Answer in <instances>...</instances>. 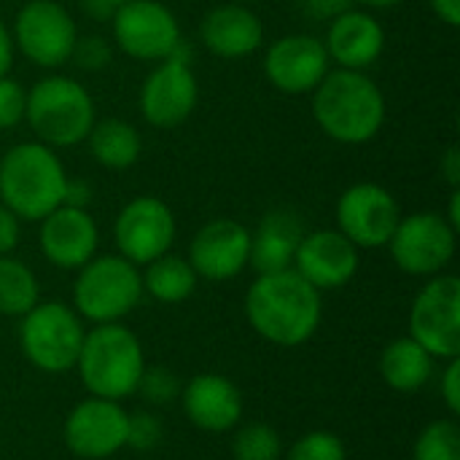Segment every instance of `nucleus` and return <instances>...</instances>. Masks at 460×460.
Instances as JSON below:
<instances>
[{
	"label": "nucleus",
	"instance_id": "f257e3e1",
	"mask_svg": "<svg viewBox=\"0 0 460 460\" xmlns=\"http://www.w3.org/2000/svg\"><path fill=\"white\" fill-rule=\"evenodd\" d=\"M251 329L270 345L299 348L310 342L323 318L321 291L294 267L256 275L243 302Z\"/></svg>",
	"mask_w": 460,
	"mask_h": 460
},
{
	"label": "nucleus",
	"instance_id": "f03ea898",
	"mask_svg": "<svg viewBox=\"0 0 460 460\" xmlns=\"http://www.w3.org/2000/svg\"><path fill=\"white\" fill-rule=\"evenodd\" d=\"M388 102L367 70L332 67L313 89V119L318 129L342 146L375 140L385 124Z\"/></svg>",
	"mask_w": 460,
	"mask_h": 460
},
{
	"label": "nucleus",
	"instance_id": "7ed1b4c3",
	"mask_svg": "<svg viewBox=\"0 0 460 460\" xmlns=\"http://www.w3.org/2000/svg\"><path fill=\"white\" fill-rule=\"evenodd\" d=\"M67 170L54 148L24 140L0 154V202L19 221H40L65 205Z\"/></svg>",
	"mask_w": 460,
	"mask_h": 460
},
{
	"label": "nucleus",
	"instance_id": "20e7f679",
	"mask_svg": "<svg viewBox=\"0 0 460 460\" xmlns=\"http://www.w3.org/2000/svg\"><path fill=\"white\" fill-rule=\"evenodd\" d=\"M75 372L89 396L124 402L137 394L146 372V350L124 323L92 326L84 337Z\"/></svg>",
	"mask_w": 460,
	"mask_h": 460
},
{
	"label": "nucleus",
	"instance_id": "39448f33",
	"mask_svg": "<svg viewBox=\"0 0 460 460\" xmlns=\"http://www.w3.org/2000/svg\"><path fill=\"white\" fill-rule=\"evenodd\" d=\"M24 121L38 143L49 148H73L86 140L97 121V108L81 81L54 73L27 89Z\"/></svg>",
	"mask_w": 460,
	"mask_h": 460
},
{
	"label": "nucleus",
	"instance_id": "423d86ee",
	"mask_svg": "<svg viewBox=\"0 0 460 460\" xmlns=\"http://www.w3.org/2000/svg\"><path fill=\"white\" fill-rule=\"evenodd\" d=\"M140 267L119 253H102L75 270L73 310L92 326L121 323L143 299Z\"/></svg>",
	"mask_w": 460,
	"mask_h": 460
},
{
	"label": "nucleus",
	"instance_id": "0eeeda50",
	"mask_svg": "<svg viewBox=\"0 0 460 460\" xmlns=\"http://www.w3.org/2000/svg\"><path fill=\"white\" fill-rule=\"evenodd\" d=\"M22 356L43 375L75 369L86 329L81 315L65 302H38L19 318Z\"/></svg>",
	"mask_w": 460,
	"mask_h": 460
},
{
	"label": "nucleus",
	"instance_id": "6e6552de",
	"mask_svg": "<svg viewBox=\"0 0 460 460\" xmlns=\"http://www.w3.org/2000/svg\"><path fill=\"white\" fill-rule=\"evenodd\" d=\"M407 337H412L434 361L460 356V280L458 275L439 272L415 294Z\"/></svg>",
	"mask_w": 460,
	"mask_h": 460
},
{
	"label": "nucleus",
	"instance_id": "1a4fd4ad",
	"mask_svg": "<svg viewBox=\"0 0 460 460\" xmlns=\"http://www.w3.org/2000/svg\"><path fill=\"white\" fill-rule=\"evenodd\" d=\"M394 264L412 278H434L445 272L458 248V229L447 224L442 213L420 210L402 216L394 237L385 245Z\"/></svg>",
	"mask_w": 460,
	"mask_h": 460
},
{
	"label": "nucleus",
	"instance_id": "9d476101",
	"mask_svg": "<svg viewBox=\"0 0 460 460\" xmlns=\"http://www.w3.org/2000/svg\"><path fill=\"white\" fill-rule=\"evenodd\" d=\"M13 49L22 51L32 65L43 70H57L70 62L73 46L78 40V27L70 11L57 0H27L11 27Z\"/></svg>",
	"mask_w": 460,
	"mask_h": 460
},
{
	"label": "nucleus",
	"instance_id": "9b49d317",
	"mask_svg": "<svg viewBox=\"0 0 460 460\" xmlns=\"http://www.w3.org/2000/svg\"><path fill=\"white\" fill-rule=\"evenodd\" d=\"M111 27L116 49L140 62H162L183 43L178 16L159 0H129L113 13Z\"/></svg>",
	"mask_w": 460,
	"mask_h": 460
},
{
	"label": "nucleus",
	"instance_id": "f8f14e48",
	"mask_svg": "<svg viewBox=\"0 0 460 460\" xmlns=\"http://www.w3.org/2000/svg\"><path fill=\"white\" fill-rule=\"evenodd\" d=\"M183 51L186 46L181 43V49L172 57L156 62V67L146 75L140 86V113L146 124L156 129L181 127L199 102V81Z\"/></svg>",
	"mask_w": 460,
	"mask_h": 460
},
{
	"label": "nucleus",
	"instance_id": "ddd939ff",
	"mask_svg": "<svg viewBox=\"0 0 460 460\" xmlns=\"http://www.w3.org/2000/svg\"><path fill=\"white\" fill-rule=\"evenodd\" d=\"M175 234L178 221L172 208L154 194H140L129 199L113 221L116 251L135 267H146L154 259L170 253Z\"/></svg>",
	"mask_w": 460,
	"mask_h": 460
},
{
	"label": "nucleus",
	"instance_id": "4468645a",
	"mask_svg": "<svg viewBox=\"0 0 460 460\" xmlns=\"http://www.w3.org/2000/svg\"><path fill=\"white\" fill-rule=\"evenodd\" d=\"M402 221L396 197L372 181L348 186L337 199V229L358 248H385Z\"/></svg>",
	"mask_w": 460,
	"mask_h": 460
},
{
	"label": "nucleus",
	"instance_id": "2eb2a0df",
	"mask_svg": "<svg viewBox=\"0 0 460 460\" xmlns=\"http://www.w3.org/2000/svg\"><path fill=\"white\" fill-rule=\"evenodd\" d=\"M127 426L129 412L121 407V402L89 396L67 412L62 442L81 460L113 458L127 447Z\"/></svg>",
	"mask_w": 460,
	"mask_h": 460
},
{
	"label": "nucleus",
	"instance_id": "dca6fc26",
	"mask_svg": "<svg viewBox=\"0 0 460 460\" xmlns=\"http://www.w3.org/2000/svg\"><path fill=\"white\" fill-rule=\"evenodd\" d=\"M332 70V59L321 38L307 32H291L267 46L264 75L267 81L291 97L313 94V89Z\"/></svg>",
	"mask_w": 460,
	"mask_h": 460
},
{
	"label": "nucleus",
	"instance_id": "f3484780",
	"mask_svg": "<svg viewBox=\"0 0 460 460\" xmlns=\"http://www.w3.org/2000/svg\"><path fill=\"white\" fill-rule=\"evenodd\" d=\"M186 259L199 280H232L248 267L251 229L234 218H213L197 229Z\"/></svg>",
	"mask_w": 460,
	"mask_h": 460
},
{
	"label": "nucleus",
	"instance_id": "a211bd4d",
	"mask_svg": "<svg viewBox=\"0 0 460 460\" xmlns=\"http://www.w3.org/2000/svg\"><path fill=\"white\" fill-rule=\"evenodd\" d=\"M38 224V248L51 267L73 272L97 256L100 229L89 208L59 205Z\"/></svg>",
	"mask_w": 460,
	"mask_h": 460
},
{
	"label": "nucleus",
	"instance_id": "6ab92c4d",
	"mask_svg": "<svg viewBox=\"0 0 460 460\" xmlns=\"http://www.w3.org/2000/svg\"><path fill=\"white\" fill-rule=\"evenodd\" d=\"M361 264V251L340 229H313L305 232L294 270L318 291H334L348 286Z\"/></svg>",
	"mask_w": 460,
	"mask_h": 460
},
{
	"label": "nucleus",
	"instance_id": "aec40b11",
	"mask_svg": "<svg viewBox=\"0 0 460 460\" xmlns=\"http://www.w3.org/2000/svg\"><path fill=\"white\" fill-rule=\"evenodd\" d=\"M181 407L189 423L205 434H226L243 423L245 399L243 391L224 375L202 372L181 388Z\"/></svg>",
	"mask_w": 460,
	"mask_h": 460
},
{
	"label": "nucleus",
	"instance_id": "412c9836",
	"mask_svg": "<svg viewBox=\"0 0 460 460\" xmlns=\"http://www.w3.org/2000/svg\"><path fill=\"white\" fill-rule=\"evenodd\" d=\"M323 46L337 67L369 70L385 51V30L372 11L348 8L329 22Z\"/></svg>",
	"mask_w": 460,
	"mask_h": 460
},
{
	"label": "nucleus",
	"instance_id": "4be33fe9",
	"mask_svg": "<svg viewBox=\"0 0 460 460\" xmlns=\"http://www.w3.org/2000/svg\"><path fill=\"white\" fill-rule=\"evenodd\" d=\"M202 46L221 59H243L264 46V24L245 3L213 5L199 22Z\"/></svg>",
	"mask_w": 460,
	"mask_h": 460
},
{
	"label": "nucleus",
	"instance_id": "5701e85b",
	"mask_svg": "<svg viewBox=\"0 0 460 460\" xmlns=\"http://www.w3.org/2000/svg\"><path fill=\"white\" fill-rule=\"evenodd\" d=\"M305 237V224L294 210H270L259 226L251 232V259L248 267L256 275L280 272L294 267L296 248Z\"/></svg>",
	"mask_w": 460,
	"mask_h": 460
},
{
	"label": "nucleus",
	"instance_id": "b1692460",
	"mask_svg": "<svg viewBox=\"0 0 460 460\" xmlns=\"http://www.w3.org/2000/svg\"><path fill=\"white\" fill-rule=\"evenodd\" d=\"M434 358L412 340L399 337L380 353V377L396 394H415L434 377Z\"/></svg>",
	"mask_w": 460,
	"mask_h": 460
},
{
	"label": "nucleus",
	"instance_id": "393cba45",
	"mask_svg": "<svg viewBox=\"0 0 460 460\" xmlns=\"http://www.w3.org/2000/svg\"><path fill=\"white\" fill-rule=\"evenodd\" d=\"M92 159L105 170H129L143 151V137L135 124L124 119H100L89 129L86 140Z\"/></svg>",
	"mask_w": 460,
	"mask_h": 460
},
{
	"label": "nucleus",
	"instance_id": "a878e982",
	"mask_svg": "<svg viewBox=\"0 0 460 460\" xmlns=\"http://www.w3.org/2000/svg\"><path fill=\"white\" fill-rule=\"evenodd\" d=\"M140 278H143V294H148L162 305H181L191 299L199 283L189 259L175 253H164L151 264H146Z\"/></svg>",
	"mask_w": 460,
	"mask_h": 460
},
{
	"label": "nucleus",
	"instance_id": "bb28decb",
	"mask_svg": "<svg viewBox=\"0 0 460 460\" xmlns=\"http://www.w3.org/2000/svg\"><path fill=\"white\" fill-rule=\"evenodd\" d=\"M40 302V283L35 272L22 261L0 256V315L3 318H22Z\"/></svg>",
	"mask_w": 460,
	"mask_h": 460
},
{
	"label": "nucleus",
	"instance_id": "cd10ccee",
	"mask_svg": "<svg viewBox=\"0 0 460 460\" xmlns=\"http://www.w3.org/2000/svg\"><path fill=\"white\" fill-rule=\"evenodd\" d=\"M234 460H283V439L267 423H240L232 439Z\"/></svg>",
	"mask_w": 460,
	"mask_h": 460
},
{
	"label": "nucleus",
	"instance_id": "c85d7f7f",
	"mask_svg": "<svg viewBox=\"0 0 460 460\" xmlns=\"http://www.w3.org/2000/svg\"><path fill=\"white\" fill-rule=\"evenodd\" d=\"M412 460H460V429L456 418L431 420L412 445Z\"/></svg>",
	"mask_w": 460,
	"mask_h": 460
},
{
	"label": "nucleus",
	"instance_id": "c756f323",
	"mask_svg": "<svg viewBox=\"0 0 460 460\" xmlns=\"http://www.w3.org/2000/svg\"><path fill=\"white\" fill-rule=\"evenodd\" d=\"M286 460H348V447L332 431H307L288 447Z\"/></svg>",
	"mask_w": 460,
	"mask_h": 460
},
{
	"label": "nucleus",
	"instance_id": "7c9ffc66",
	"mask_svg": "<svg viewBox=\"0 0 460 460\" xmlns=\"http://www.w3.org/2000/svg\"><path fill=\"white\" fill-rule=\"evenodd\" d=\"M181 388L183 385H181V380H178V375L172 369H167V367H146V372L140 377V385H137V394L151 407H167L181 396Z\"/></svg>",
	"mask_w": 460,
	"mask_h": 460
},
{
	"label": "nucleus",
	"instance_id": "2f4dec72",
	"mask_svg": "<svg viewBox=\"0 0 460 460\" xmlns=\"http://www.w3.org/2000/svg\"><path fill=\"white\" fill-rule=\"evenodd\" d=\"M113 59V46L102 35H78L70 62L86 73H100L111 65Z\"/></svg>",
	"mask_w": 460,
	"mask_h": 460
},
{
	"label": "nucleus",
	"instance_id": "473e14b6",
	"mask_svg": "<svg viewBox=\"0 0 460 460\" xmlns=\"http://www.w3.org/2000/svg\"><path fill=\"white\" fill-rule=\"evenodd\" d=\"M162 434H164L162 420L154 412H148V410L129 412V426H127V447L129 450L148 453V450L159 447Z\"/></svg>",
	"mask_w": 460,
	"mask_h": 460
},
{
	"label": "nucleus",
	"instance_id": "72a5a7b5",
	"mask_svg": "<svg viewBox=\"0 0 460 460\" xmlns=\"http://www.w3.org/2000/svg\"><path fill=\"white\" fill-rule=\"evenodd\" d=\"M27 108V89L22 81L8 75H0V132L13 129L24 121Z\"/></svg>",
	"mask_w": 460,
	"mask_h": 460
},
{
	"label": "nucleus",
	"instance_id": "f704fd0d",
	"mask_svg": "<svg viewBox=\"0 0 460 460\" xmlns=\"http://www.w3.org/2000/svg\"><path fill=\"white\" fill-rule=\"evenodd\" d=\"M439 396L450 412V418L460 415V356L445 361L442 377H439Z\"/></svg>",
	"mask_w": 460,
	"mask_h": 460
},
{
	"label": "nucleus",
	"instance_id": "c9c22d12",
	"mask_svg": "<svg viewBox=\"0 0 460 460\" xmlns=\"http://www.w3.org/2000/svg\"><path fill=\"white\" fill-rule=\"evenodd\" d=\"M302 13L318 22H332L334 16L353 8V0H299Z\"/></svg>",
	"mask_w": 460,
	"mask_h": 460
},
{
	"label": "nucleus",
	"instance_id": "e433bc0d",
	"mask_svg": "<svg viewBox=\"0 0 460 460\" xmlns=\"http://www.w3.org/2000/svg\"><path fill=\"white\" fill-rule=\"evenodd\" d=\"M22 237V221L16 213H11L3 202H0V256H8L16 251Z\"/></svg>",
	"mask_w": 460,
	"mask_h": 460
},
{
	"label": "nucleus",
	"instance_id": "4c0bfd02",
	"mask_svg": "<svg viewBox=\"0 0 460 460\" xmlns=\"http://www.w3.org/2000/svg\"><path fill=\"white\" fill-rule=\"evenodd\" d=\"M129 0H81V8L89 19H97V22H111L113 13L127 5Z\"/></svg>",
	"mask_w": 460,
	"mask_h": 460
},
{
	"label": "nucleus",
	"instance_id": "58836bf2",
	"mask_svg": "<svg viewBox=\"0 0 460 460\" xmlns=\"http://www.w3.org/2000/svg\"><path fill=\"white\" fill-rule=\"evenodd\" d=\"M439 170L445 172V181L450 183V189H458L460 186V148L458 146H450L445 151V156L439 159Z\"/></svg>",
	"mask_w": 460,
	"mask_h": 460
},
{
	"label": "nucleus",
	"instance_id": "ea45409f",
	"mask_svg": "<svg viewBox=\"0 0 460 460\" xmlns=\"http://www.w3.org/2000/svg\"><path fill=\"white\" fill-rule=\"evenodd\" d=\"M89 199H92V186L86 181H67V191H65V205H73V208H89Z\"/></svg>",
	"mask_w": 460,
	"mask_h": 460
},
{
	"label": "nucleus",
	"instance_id": "a19ab883",
	"mask_svg": "<svg viewBox=\"0 0 460 460\" xmlns=\"http://www.w3.org/2000/svg\"><path fill=\"white\" fill-rule=\"evenodd\" d=\"M13 54H16V49H13L11 30H8V24L0 19V75H8V73H11V67H13Z\"/></svg>",
	"mask_w": 460,
	"mask_h": 460
},
{
	"label": "nucleus",
	"instance_id": "79ce46f5",
	"mask_svg": "<svg viewBox=\"0 0 460 460\" xmlns=\"http://www.w3.org/2000/svg\"><path fill=\"white\" fill-rule=\"evenodd\" d=\"M429 5L439 16V22H445L447 27L460 24V0H429Z\"/></svg>",
	"mask_w": 460,
	"mask_h": 460
},
{
	"label": "nucleus",
	"instance_id": "37998d69",
	"mask_svg": "<svg viewBox=\"0 0 460 460\" xmlns=\"http://www.w3.org/2000/svg\"><path fill=\"white\" fill-rule=\"evenodd\" d=\"M447 224L453 226V229H460V191L458 189H453V194H450V205H447Z\"/></svg>",
	"mask_w": 460,
	"mask_h": 460
},
{
	"label": "nucleus",
	"instance_id": "c03bdc74",
	"mask_svg": "<svg viewBox=\"0 0 460 460\" xmlns=\"http://www.w3.org/2000/svg\"><path fill=\"white\" fill-rule=\"evenodd\" d=\"M353 3L364 11H388V8L402 5L404 0H353Z\"/></svg>",
	"mask_w": 460,
	"mask_h": 460
},
{
	"label": "nucleus",
	"instance_id": "a18cd8bd",
	"mask_svg": "<svg viewBox=\"0 0 460 460\" xmlns=\"http://www.w3.org/2000/svg\"><path fill=\"white\" fill-rule=\"evenodd\" d=\"M229 3H245V5H248L251 0H229Z\"/></svg>",
	"mask_w": 460,
	"mask_h": 460
}]
</instances>
